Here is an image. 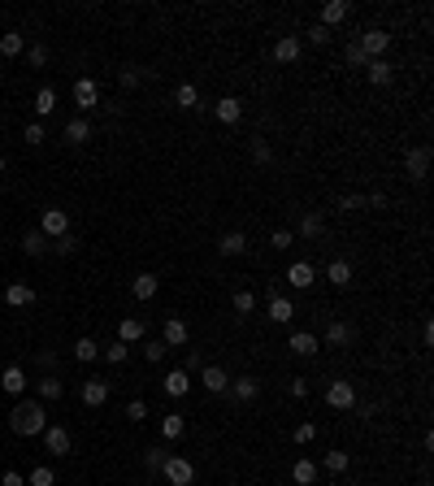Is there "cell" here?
Wrapping results in <instances>:
<instances>
[{
    "instance_id": "cell-1",
    "label": "cell",
    "mask_w": 434,
    "mask_h": 486,
    "mask_svg": "<svg viewBox=\"0 0 434 486\" xmlns=\"http://www.w3.org/2000/svg\"><path fill=\"white\" fill-rule=\"evenodd\" d=\"M9 430L22 434V439H35V434L48 430V413L39 399H18V408L9 413Z\"/></svg>"
},
{
    "instance_id": "cell-2",
    "label": "cell",
    "mask_w": 434,
    "mask_h": 486,
    "mask_svg": "<svg viewBox=\"0 0 434 486\" xmlns=\"http://www.w3.org/2000/svg\"><path fill=\"white\" fill-rule=\"evenodd\" d=\"M326 404H330L334 413L356 408V386H352V382H343V378H334V382L326 386Z\"/></svg>"
},
{
    "instance_id": "cell-3",
    "label": "cell",
    "mask_w": 434,
    "mask_h": 486,
    "mask_svg": "<svg viewBox=\"0 0 434 486\" xmlns=\"http://www.w3.org/2000/svg\"><path fill=\"white\" fill-rule=\"evenodd\" d=\"M161 474H165V482H170V486H191V478H196V465H191L187 456H165Z\"/></svg>"
},
{
    "instance_id": "cell-4",
    "label": "cell",
    "mask_w": 434,
    "mask_h": 486,
    "mask_svg": "<svg viewBox=\"0 0 434 486\" xmlns=\"http://www.w3.org/2000/svg\"><path fill=\"white\" fill-rule=\"evenodd\" d=\"M39 235L44 239L70 235V213H66V208H44V213H39Z\"/></svg>"
},
{
    "instance_id": "cell-5",
    "label": "cell",
    "mask_w": 434,
    "mask_h": 486,
    "mask_svg": "<svg viewBox=\"0 0 434 486\" xmlns=\"http://www.w3.org/2000/svg\"><path fill=\"white\" fill-rule=\"evenodd\" d=\"M356 44H361V53H365L369 61H378V57H382V53H387V48H391V35H387V30H382V26H369L365 35L356 39Z\"/></svg>"
},
{
    "instance_id": "cell-6",
    "label": "cell",
    "mask_w": 434,
    "mask_h": 486,
    "mask_svg": "<svg viewBox=\"0 0 434 486\" xmlns=\"http://www.w3.org/2000/svg\"><path fill=\"white\" fill-rule=\"evenodd\" d=\"M200 386H204L208 395H226V391H230V374H226L221 365H204V369H200Z\"/></svg>"
},
{
    "instance_id": "cell-7",
    "label": "cell",
    "mask_w": 434,
    "mask_h": 486,
    "mask_svg": "<svg viewBox=\"0 0 434 486\" xmlns=\"http://www.w3.org/2000/svg\"><path fill=\"white\" fill-rule=\"evenodd\" d=\"M404 170H408L413 183H426V174H430V148H426V143L404 152Z\"/></svg>"
},
{
    "instance_id": "cell-8",
    "label": "cell",
    "mask_w": 434,
    "mask_h": 486,
    "mask_svg": "<svg viewBox=\"0 0 434 486\" xmlns=\"http://www.w3.org/2000/svg\"><path fill=\"white\" fill-rule=\"evenodd\" d=\"M96 100H100V83H96V78H78V83H74V105H78V113H91Z\"/></svg>"
},
{
    "instance_id": "cell-9",
    "label": "cell",
    "mask_w": 434,
    "mask_h": 486,
    "mask_svg": "<svg viewBox=\"0 0 434 486\" xmlns=\"http://www.w3.org/2000/svg\"><path fill=\"white\" fill-rule=\"evenodd\" d=\"M78 395H83L87 408H100V404H109V382L105 378H87L83 386H78Z\"/></svg>"
},
{
    "instance_id": "cell-10",
    "label": "cell",
    "mask_w": 434,
    "mask_h": 486,
    "mask_svg": "<svg viewBox=\"0 0 434 486\" xmlns=\"http://www.w3.org/2000/svg\"><path fill=\"white\" fill-rule=\"evenodd\" d=\"M365 74H369V83H374V87H391V83H395V66H391L387 57L365 61Z\"/></svg>"
},
{
    "instance_id": "cell-11",
    "label": "cell",
    "mask_w": 434,
    "mask_h": 486,
    "mask_svg": "<svg viewBox=\"0 0 434 486\" xmlns=\"http://www.w3.org/2000/svg\"><path fill=\"white\" fill-rule=\"evenodd\" d=\"M187 434V417L183 413H165L161 417V443H179Z\"/></svg>"
},
{
    "instance_id": "cell-12",
    "label": "cell",
    "mask_w": 434,
    "mask_h": 486,
    "mask_svg": "<svg viewBox=\"0 0 434 486\" xmlns=\"http://www.w3.org/2000/svg\"><path fill=\"white\" fill-rule=\"evenodd\" d=\"M287 282H291L296 291H309V287L317 282V269H313L309 261H296V265H287Z\"/></svg>"
},
{
    "instance_id": "cell-13",
    "label": "cell",
    "mask_w": 434,
    "mask_h": 486,
    "mask_svg": "<svg viewBox=\"0 0 434 486\" xmlns=\"http://www.w3.org/2000/svg\"><path fill=\"white\" fill-rule=\"evenodd\" d=\"M352 18V5H347V0H330V5L326 9H321V26H326V30H334V26H343Z\"/></svg>"
},
{
    "instance_id": "cell-14",
    "label": "cell",
    "mask_w": 434,
    "mask_h": 486,
    "mask_svg": "<svg viewBox=\"0 0 434 486\" xmlns=\"http://www.w3.org/2000/svg\"><path fill=\"white\" fill-rule=\"evenodd\" d=\"M0 386H5L13 399H22V395H26V369H22V365H9L5 374H0Z\"/></svg>"
},
{
    "instance_id": "cell-15",
    "label": "cell",
    "mask_w": 434,
    "mask_h": 486,
    "mask_svg": "<svg viewBox=\"0 0 434 486\" xmlns=\"http://www.w3.org/2000/svg\"><path fill=\"white\" fill-rule=\"evenodd\" d=\"M156 291H161V282H156V273H135V278H131V296H135L139 304H148V300L156 296Z\"/></svg>"
},
{
    "instance_id": "cell-16",
    "label": "cell",
    "mask_w": 434,
    "mask_h": 486,
    "mask_svg": "<svg viewBox=\"0 0 434 486\" xmlns=\"http://www.w3.org/2000/svg\"><path fill=\"white\" fill-rule=\"evenodd\" d=\"M5 304L9 309H30V304H35V291H30L26 282H9L5 287Z\"/></svg>"
},
{
    "instance_id": "cell-17",
    "label": "cell",
    "mask_w": 434,
    "mask_h": 486,
    "mask_svg": "<svg viewBox=\"0 0 434 486\" xmlns=\"http://www.w3.org/2000/svg\"><path fill=\"white\" fill-rule=\"evenodd\" d=\"M161 343H165V348H183L187 343V321L183 317H170L165 330H161Z\"/></svg>"
},
{
    "instance_id": "cell-18",
    "label": "cell",
    "mask_w": 434,
    "mask_h": 486,
    "mask_svg": "<svg viewBox=\"0 0 434 486\" xmlns=\"http://www.w3.org/2000/svg\"><path fill=\"white\" fill-rule=\"evenodd\" d=\"M213 113H217V122H226V126H235L239 118H244V105L235 100V96H221V100L213 105Z\"/></svg>"
},
{
    "instance_id": "cell-19",
    "label": "cell",
    "mask_w": 434,
    "mask_h": 486,
    "mask_svg": "<svg viewBox=\"0 0 434 486\" xmlns=\"http://www.w3.org/2000/svg\"><path fill=\"white\" fill-rule=\"evenodd\" d=\"M217 252L221 256H244L248 252V235L244 231H226V235H221V243H217Z\"/></svg>"
},
{
    "instance_id": "cell-20",
    "label": "cell",
    "mask_w": 434,
    "mask_h": 486,
    "mask_svg": "<svg viewBox=\"0 0 434 486\" xmlns=\"http://www.w3.org/2000/svg\"><path fill=\"white\" fill-rule=\"evenodd\" d=\"M161 386H165V395L183 399V395L191 391V374H183V369H170V374H165V382H161Z\"/></svg>"
},
{
    "instance_id": "cell-21",
    "label": "cell",
    "mask_w": 434,
    "mask_h": 486,
    "mask_svg": "<svg viewBox=\"0 0 434 486\" xmlns=\"http://www.w3.org/2000/svg\"><path fill=\"white\" fill-rule=\"evenodd\" d=\"M44 443H48V451H53V456H70V434L61 430V426H48V430H44Z\"/></svg>"
},
{
    "instance_id": "cell-22",
    "label": "cell",
    "mask_w": 434,
    "mask_h": 486,
    "mask_svg": "<svg viewBox=\"0 0 434 486\" xmlns=\"http://www.w3.org/2000/svg\"><path fill=\"white\" fill-rule=\"evenodd\" d=\"M287 348H291L296 356H313V352L321 348V339H317V334H309V330H296L291 339H287Z\"/></svg>"
},
{
    "instance_id": "cell-23",
    "label": "cell",
    "mask_w": 434,
    "mask_h": 486,
    "mask_svg": "<svg viewBox=\"0 0 434 486\" xmlns=\"http://www.w3.org/2000/svg\"><path fill=\"white\" fill-rule=\"evenodd\" d=\"M274 61H282V66L300 61V35H282V39L274 44Z\"/></svg>"
},
{
    "instance_id": "cell-24",
    "label": "cell",
    "mask_w": 434,
    "mask_h": 486,
    "mask_svg": "<svg viewBox=\"0 0 434 486\" xmlns=\"http://www.w3.org/2000/svg\"><path fill=\"white\" fill-rule=\"evenodd\" d=\"M291 482H296V486H313V482H317V465H313L309 456H300V460L291 465Z\"/></svg>"
},
{
    "instance_id": "cell-25",
    "label": "cell",
    "mask_w": 434,
    "mask_h": 486,
    "mask_svg": "<svg viewBox=\"0 0 434 486\" xmlns=\"http://www.w3.org/2000/svg\"><path fill=\"white\" fill-rule=\"evenodd\" d=\"M291 317H296V304L287 300V296H274V300H269V321H278V326H287Z\"/></svg>"
},
{
    "instance_id": "cell-26",
    "label": "cell",
    "mask_w": 434,
    "mask_h": 486,
    "mask_svg": "<svg viewBox=\"0 0 434 486\" xmlns=\"http://www.w3.org/2000/svg\"><path fill=\"white\" fill-rule=\"evenodd\" d=\"M326 282L339 287V291L352 287V265H347V261H330V265H326Z\"/></svg>"
},
{
    "instance_id": "cell-27",
    "label": "cell",
    "mask_w": 434,
    "mask_h": 486,
    "mask_svg": "<svg viewBox=\"0 0 434 486\" xmlns=\"http://www.w3.org/2000/svg\"><path fill=\"white\" fill-rule=\"evenodd\" d=\"M87 139H91V122L87 118L66 122V143H74V148H78V143H87Z\"/></svg>"
},
{
    "instance_id": "cell-28",
    "label": "cell",
    "mask_w": 434,
    "mask_h": 486,
    "mask_svg": "<svg viewBox=\"0 0 434 486\" xmlns=\"http://www.w3.org/2000/svg\"><path fill=\"white\" fill-rule=\"evenodd\" d=\"M321 343H330V348H343L352 343V326H343V321H330L326 334H321Z\"/></svg>"
},
{
    "instance_id": "cell-29",
    "label": "cell",
    "mask_w": 434,
    "mask_h": 486,
    "mask_svg": "<svg viewBox=\"0 0 434 486\" xmlns=\"http://www.w3.org/2000/svg\"><path fill=\"white\" fill-rule=\"evenodd\" d=\"M118 339H122L126 348H131V343H143V321H139V317H126L122 326H118Z\"/></svg>"
},
{
    "instance_id": "cell-30",
    "label": "cell",
    "mask_w": 434,
    "mask_h": 486,
    "mask_svg": "<svg viewBox=\"0 0 434 486\" xmlns=\"http://www.w3.org/2000/svg\"><path fill=\"white\" fill-rule=\"evenodd\" d=\"M230 391H235V399L252 404L256 395H261V382H256V378H235V382H230Z\"/></svg>"
},
{
    "instance_id": "cell-31",
    "label": "cell",
    "mask_w": 434,
    "mask_h": 486,
    "mask_svg": "<svg viewBox=\"0 0 434 486\" xmlns=\"http://www.w3.org/2000/svg\"><path fill=\"white\" fill-rule=\"evenodd\" d=\"M26 48V35L22 30H5V35H0V57H18Z\"/></svg>"
},
{
    "instance_id": "cell-32",
    "label": "cell",
    "mask_w": 434,
    "mask_h": 486,
    "mask_svg": "<svg viewBox=\"0 0 434 486\" xmlns=\"http://www.w3.org/2000/svg\"><path fill=\"white\" fill-rule=\"evenodd\" d=\"M321 231H326L321 213H304V217H300V239H321Z\"/></svg>"
},
{
    "instance_id": "cell-33",
    "label": "cell",
    "mask_w": 434,
    "mask_h": 486,
    "mask_svg": "<svg viewBox=\"0 0 434 486\" xmlns=\"http://www.w3.org/2000/svg\"><path fill=\"white\" fill-rule=\"evenodd\" d=\"M61 395H66V382H61L57 374L39 378V399H61Z\"/></svg>"
},
{
    "instance_id": "cell-34",
    "label": "cell",
    "mask_w": 434,
    "mask_h": 486,
    "mask_svg": "<svg viewBox=\"0 0 434 486\" xmlns=\"http://www.w3.org/2000/svg\"><path fill=\"white\" fill-rule=\"evenodd\" d=\"M174 105L179 109H200V91L191 83H179V91H174Z\"/></svg>"
},
{
    "instance_id": "cell-35",
    "label": "cell",
    "mask_w": 434,
    "mask_h": 486,
    "mask_svg": "<svg viewBox=\"0 0 434 486\" xmlns=\"http://www.w3.org/2000/svg\"><path fill=\"white\" fill-rule=\"evenodd\" d=\"M35 113H39V118L57 113V91H53V87H39V91H35Z\"/></svg>"
},
{
    "instance_id": "cell-36",
    "label": "cell",
    "mask_w": 434,
    "mask_h": 486,
    "mask_svg": "<svg viewBox=\"0 0 434 486\" xmlns=\"http://www.w3.org/2000/svg\"><path fill=\"white\" fill-rule=\"evenodd\" d=\"M96 356H100V343H96V339H78V343H74V361H96Z\"/></svg>"
},
{
    "instance_id": "cell-37",
    "label": "cell",
    "mask_w": 434,
    "mask_h": 486,
    "mask_svg": "<svg viewBox=\"0 0 434 486\" xmlns=\"http://www.w3.org/2000/svg\"><path fill=\"white\" fill-rule=\"evenodd\" d=\"M44 248H48V239H44L39 231H26V235H22V252H26V256H39Z\"/></svg>"
},
{
    "instance_id": "cell-38",
    "label": "cell",
    "mask_w": 434,
    "mask_h": 486,
    "mask_svg": "<svg viewBox=\"0 0 434 486\" xmlns=\"http://www.w3.org/2000/svg\"><path fill=\"white\" fill-rule=\"evenodd\" d=\"M321 465H326L330 474H343V469L352 465V456H347V451H339V447H334V451H326V460H321Z\"/></svg>"
},
{
    "instance_id": "cell-39",
    "label": "cell",
    "mask_w": 434,
    "mask_h": 486,
    "mask_svg": "<svg viewBox=\"0 0 434 486\" xmlns=\"http://www.w3.org/2000/svg\"><path fill=\"white\" fill-rule=\"evenodd\" d=\"M26 486H57V474H53V469H48V465H39V469H30Z\"/></svg>"
},
{
    "instance_id": "cell-40",
    "label": "cell",
    "mask_w": 434,
    "mask_h": 486,
    "mask_svg": "<svg viewBox=\"0 0 434 486\" xmlns=\"http://www.w3.org/2000/svg\"><path fill=\"white\" fill-rule=\"evenodd\" d=\"M100 352H105L109 365H126V356H131V348H126L122 339H118V343H109V348H100Z\"/></svg>"
},
{
    "instance_id": "cell-41",
    "label": "cell",
    "mask_w": 434,
    "mask_h": 486,
    "mask_svg": "<svg viewBox=\"0 0 434 486\" xmlns=\"http://www.w3.org/2000/svg\"><path fill=\"white\" fill-rule=\"evenodd\" d=\"M291 439H296V443H300V447H309V443H313V439H317V426H313V421H300V426H296V430H291Z\"/></svg>"
},
{
    "instance_id": "cell-42",
    "label": "cell",
    "mask_w": 434,
    "mask_h": 486,
    "mask_svg": "<svg viewBox=\"0 0 434 486\" xmlns=\"http://www.w3.org/2000/svg\"><path fill=\"white\" fill-rule=\"evenodd\" d=\"M165 343H161V339H148V343H143V356H148V365H161V361H165Z\"/></svg>"
},
{
    "instance_id": "cell-43",
    "label": "cell",
    "mask_w": 434,
    "mask_h": 486,
    "mask_svg": "<svg viewBox=\"0 0 434 486\" xmlns=\"http://www.w3.org/2000/svg\"><path fill=\"white\" fill-rule=\"evenodd\" d=\"M252 309H256V296H252V291H235V313L248 317Z\"/></svg>"
},
{
    "instance_id": "cell-44",
    "label": "cell",
    "mask_w": 434,
    "mask_h": 486,
    "mask_svg": "<svg viewBox=\"0 0 434 486\" xmlns=\"http://www.w3.org/2000/svg\"><path fill=\"white\" fill-rule=\"evenodd\" d=\"M252 161H256V165H269V161H274V148H269L265 139H256L252 143Z\"/></svg>"
},
{
    "instance_id": "cell-45",
    "label": "cell",
    "mask_w": 434,
    "mask_h": 486,
    "mask_svg": "<svg viewBox=\"0 0 434 486\" xmlns=\"http://www.w3.org/2000/svg\"><path fill=\"white\" fill-rule=\"evenodd\" d=\"M26 61H30L35 70H44V66H48V48H44V44H30V48H26Z\"/></svg>"
},
{
    "instance_id": "cell-46",
    "label": "cell",
    "mask_w": 434,
    "mask_h": 486,
    "mask_svg": "<svg viewBox=\"0 0 434 486\" xmlns=\"http://www.w3.org/2000/svg\"><path fill=\"white\" fill-rule=\"evenodd\" d=\"M343 61H347V66H356V70H365V61H369V57L361 53V44H347V48H343Z\"/></svg>"
},
{
    "instance_id": "cell-47",
    "label": "cell",
    "mask_w": 434,
    "mask_h": 486,
    "mask_svg": "<svg viewBox=\"0 0 434 486\" xmlns=\"http://www.w3.org/2000/svg\"><path fill=\"white\" fill-rule=\"evenodd\" d=\"M291 243H296V235H291V231H274V235H269V248H274V252H287Z\"/></svg>"
},
{
    "instance_id": "cell-48",
    "label": "cell",
    "mask_w": 434,
    "mask_h": 486,
    "mask_svg": "<svg viewBox=\"0 0 434 486\" xmlns=\"http://www.w3.org/2000/svg\"><path fill=\"white\" fill-rule=\"evenodd\" d=\"M22 139L30 143V148H35V143H44L48 135H44V122H26V131H22Z\"/></svg>"
},
{
    "instance_id": "cell-49",
    "label": "cell",
    "mask_w": 434,
    "mask_h": 486,
    "mask_svg": "<svg viewBox=\"0 0 434 486\" xmlns=\"http://www.w3.org/2000/svg\"><path fill=\"white\" fill-rule=\"evenodd\" d=\"M53 248H57V256H74L78 252V239L74 235H61V239H53Z\"/></svg>"
},
{
    "instance_id": "cell-50",
    "label": "cell",
    "mask_w": 434,
    "mask_h": 486,
    "mask_svg": "<svg viewBox=\"0 0 434 486\" xmlns=\"http://www.w3.org/2000/svg\"><path fill=\"white\" fill-rule=\"evenodd\" d=\"M143 465L161 474V465H165V447H148V451H143Z\"/></svg>"
},
{
    "instance_id": "cell-51",
    "label": "cell",
    "mask_w": 434,
    "mask_h": 486,
    "mask_svg": "<svg viewBox=\"0 0 434 486\" xmlns=\"http://www.w3.org/2000/svg\"><path fill=\"white\" fill-rule=\"evenodd\" d=\"M365 208V196H339V213H356Z\"/></svg>"
},
{
    "instance_id": "cell-52",
    "label": "cell",
    "mask_w": 434,
    "mask_h": 486,
    "mask_svg": "<svg viewBox=\"0 0 434 486\" xmlns=\"http://www.w3.org/2000/svg\"><path fill=\"white\" fill-rule=\"evenodd\" d=\"M304 35H309V44H330V30L321 26V22H317V26H309Z\"/></svg>"
},
{
    "instance_id": "cell-53",
    "label": "cell",
    "mask_w": 434,
    "mask_h": 486,
    "mask_svg": "<svg viewBox=\"0 0 434 486\" xmlns=\"http://www.w3.org/2000/svg\"><path fill=\"white\" fill-rule=\"evenodd\" d=\"M126 417H131V421H143V417H148V404H143V399H131V404H126Z\"/></svg>"
},
{
    "instance_id": "cell-54",
    "label": "cell",
    "mask_w": 434,
    "mask_h": 486,
    "mask_svg": "<svg viewBox=\"0 0 434 486\" xmlns=\"http://www.w3.org/2000/svg\"><path fill=\"white\" fill-rule=\"evenodd\" d=\"M118 83H122L126 91H131V87H139V70H131V66H126V70L118 74Z\"/></svg>"
},
{
    "instance_id": "cell-55",
    "label": "cell",
    "mask_w": 434,
    "mask_h": 486,
    "mask_svg": "<svg viewBox=\"0 0 434 486\" xmlns=\"http://www.w3.org/2000/svg\"><path fill=\"white\" fill-rule=\"evenodd\" d=\"M200 352H187V361H183V374H200Z\"/></svg>"
},
{
    "instance_id": "cell-56",
    "label": "cell",
    "mask_w": 434,
    "mask_h": 486,
    "mask_svg": "<svg viewBox=\"0 0 434 486\" xmlns=\"http://www.w3.org/2000/svg\"><path fill=\"white\" fill-rule=\"evenodd\" d=\"M0 486H26V478L18 474V469H9V474H5V478H0Z\"/></svg>"
},
{
    "instance_id": "cell-57",
    "label": "cell",
    "mask_w": 434,
    "mask_h": 486,
    "mask_svg": "<svg viewBox=\"0 0 434 486\" xmlns=\"http://www.w3.org/2000/svg\"><path fill=\"white\" fill-rule=\"evenodd\" d=\"M365 208H387V196H382V191H374V196H365Z\"/></svg>"
},
{
    "instance_id": "cell-58",
    "label": "cell",
    "mask_w": 434,
    "mask_h": 486,
    "mask_svg": "<svg viewBox=\"0 0 434 486\" xmlns=\"http://www.w3.org/2000/svg\"><path fill=\"white\" fill-rule=\"evenodd\" d=\"M291 395H296V399H304V395H309V382L296 378V382H291Z\"/></svg>"
},
{
    "instance_id": "cell-59",
    "label": "cell",
    "mask_w": 434,
    "mask_h": 486,
    "mask_svg": "<svg viewBox=\"0 0 434 486\" xmlns=\"http://www.w3.org/2000/svg\"><path fill=\"white\" fill-rule=\"evenodd\" d=\"M0 174H5V156H0Z\"/></svg>"
}]
</instances>
